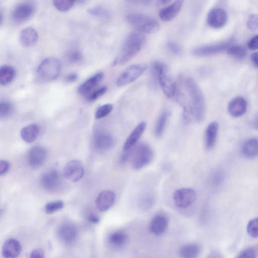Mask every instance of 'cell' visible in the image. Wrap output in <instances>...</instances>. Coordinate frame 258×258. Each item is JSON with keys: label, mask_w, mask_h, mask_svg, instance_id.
Masks as SVG:
<instances>
[{"label": "cell", "mask_w": 258, "mask_h": 258, "mask_svg": "<svg viewBox=\"0 0 258 258\" xmlns=\"http://www.w3.org/2000/svg\"><path fill=\"white\" fill-rule=\"evenodd\" d=\"M62 71V64L59 60L49 57L44 60L37 69V73L45 81H52L57 80Z\"/></svg>", "instance_id": "cell-5"}, {"label": "cell", "mask_w": 258, "mask_h": 258, "mask_svg": "<svg viewBox=\"0 0 258 258\" xmlns=\"http://www.w3.org/2000/svg\"><path fill=\"white\" fill-rule=\"evenodd\" d=\"M170 115V112L167 110L163 111L160 115L154 130L155 135L158 138H161L163 134Z\"/></svg>", "instance_id": "cell-31"}, {"label": "cell", "mask_w": 258, "mask_h": 258, "mask_svg": "<svg viewBox=\"0 0 258 258\" xmlns=\"http://www.w3.org/2000/svg\"><path fill=\"white\" fill-rule=\"evenodd\" d=\"M207 20L211 28L221 29L226 25L228 20V16L224 9L214 8L209 13Z\"/></svg>", "instance_id": "cell-12"}, {"label": "cell", "mask_w": 258, "mask_h": 258, "mask_svg": "<svg viewBox=\"0 0 258 258\" xmlns=\"http://www.w3.org/2000/svg\"><path fill=\"white\" fill-rule=\"evenodd\" d=\"M258 37L257 35L254 36L248 42V46L252 50H257L258 48Z\"/></svg>", "instance_id": "cell-47"}, {"label": "cell", "mask_w": 258, "mask_h": 258, "mask_svg": "<svg viewBox=\"0 0 258 258\" xmlns=\"http://www.w3.org/2000/svg\"><path fill=\"white\" fill-rule=\"evenodd\" d=\"M227 52L230 56L239 60L243 59L247 55L246 49L239 45H231L227 49Z\"/></svg>", "instance_id": "cell-33"}, {"label": "cell", "mask_w": 258, "mask_h": 258, "mask_svg": "<svg viewBox=\"0 0 258 258\" xmlns=\"http://www.w3.org/2000/svg\"><path fill=\"white\" fill-rule=\"evenodd\" d=\"M94 141L96 149L101 152L110 150L114 144L113 137L110 134L101 130L95 132Z\"/></svg>", "instance_id": "cell-14"}, {"label": "cell", "mask_w": 258, "mask_h": 258, "mask_svg": "<svg viewBox=\"0 0 258 258\" xmlns=\"http://www.w3.org/2000/svg\"><path fill=\"white\" fill-rule=\"evenodd\" d=\"M154 153L152 148L146 144H141L132 151L131 162L136 171L143 169L153 161Z\"/></svg>", "instance_id": "cell-6"}, {"label": "cell", "mask_w": 258, "mask_h": 258, "mask_svg": "<svg viewBox=\"0 0 258 258\" xmlns=\"http://www.w3.org/2000/svg\"><path fill=\"white\" fill-rule=\"evenodd\" d=\"M233 40L217 44L203 46L194 49L192 53L199 57L209 56L223 52L227 49L233 43Z\"/></svg>", "instance_id": "cell-10"}, {"label": "cell", "mask_w": 258, "mask_h": 258, "mask_svg": "<svg viewBox=\"0 0 258 258\" xmlns=\"http://www.w3.org/2000/svg\"><path fill=\"white\" fill-rule=\"evenodd\" d=\"M242 152L243 156L248 159L256 158L258 154L257 138H252L245 142L242 147Z\"/></svg>", "instance_id": "cell-28"}, {"label": "cell", "mask_w": 258, "mask_h": 258, "mask_svg": "<svg viewBox=\"0 0 258 258\" xmlns=\"http://www.w3.org/2000/svg\"><path fill=\"white\" fill-rule=\"evenodd\" d=\"M79 76L76 73L69 74L66 77V81L69 83H72L78 80Z\"/></svg>", "instance_id": "cell-49"}, {"label": "cell", "mask_w": 258, "mask_h": 258, "mask_svg": "<svg viewBox=\"0 0 258 258\" xmlns=\"http://www.w3.org/2000/svg\"><path fill=\"white\" fill-rule=\"evenodd\" d=\"M67 59L71 63H79L82 60L83 55L80 50L73 49L70 50L67 53Z\"/></svg>", "instance_id": "cell-38"}, {"label": "cell", "mask_w": 258, "mask_h": 258, "mask_svg": "<svg viewBox=\"0 0 258 258\" xmlns=\"http://www.w3.org/2000/svg\"><path fill=\"white\" fill-rule=\"evenodd\" d=\"M88 221L90 223L97 224L99 222V218L94 213H90L88 216Z\"/></svg>", "instance_id": "cell-50"}, {"label": "cell", "mask_w": 258, "mask_h": 258, "mask_svg": "<svg viewBox=\"0 0 258 258\" xmlns=\"http://www.w3.org/2000/svg\"><path fill=\"white\" fill-rule=\"evenodd\" d=\"M74 1L71 0H63V1H54L55 7L61 12H67L70 10L74 5Z\"/></svg>", "instance_id": "cell-36"}, {"label": "cell", "mask_w": 258, "mask_h": 258, "mask_svg": "<svg viewBox=\"0 0 258 258\" xmlns=\"http://www.w3.org/2000/svg\"><path fill=\"white\" fill-rule=\"evenodd\" d=\"M125 18L129 24L141 33H154L160 29V23L156 19L143 14H130Z\"/></svg>", "instance_id": "cell-4"}, {"label": "cell", "mask_w": 258, "mask_h": 258, "mask_svg": "<svg viewBox=\"0 0 258 258\" xmlns=\"http://www.w3.org/2000/svg\"><path fill=\"white\" fill-rule=\"evenodd\" d=\"M237 258H257V253L253 248H248L242 252Z\"/></svg>", "instance_id": "cell-43"}, {"label": "cell", "mask_w": 258, "mask_h": 258, "mask_svg": "<svg viewBox=\"0 0 258 258\" xmlns=\"http://www.w3.org/2000/svg\"><path fill=\"white\" fill-rule=\"evenodd\" d=\"M184 85L190 97V107L193 117L197 122H202L205 115V101L201 90L196 82L191 78L184 81Z\"/></svg>", "instance_id": "cell-2"}, {"label": "cell", "mask_w": 258, "mask_h": 258, "mask_svg": "<svg viewBox=\"0 0 258 258\" xmlns=\"http://www.w3.org/2000/svg\"><path fill=\"white\" fill-rule=\"evenodd\" d=\"M184 1H176L170 5L161 10L159 14L160 18L164 22H169L174 19L181 10Z\"/></svg>", "instance_id": "cell-20"}, {"label": "cell", "mask_w": 258, "mask_h": 258, "mask_svg": "<svg viewBox=\"0 0 258 258\" xmlns=\"http://www.w3.org/2000/svg\"><path fill=\"white\" fill-rule=\"evenodd\" d=\"M197 199L195 191L191 188H182L176 190L173 195V199L177 207L186 209L194 203Z\"/></svg>", "instance_id": "cell-8"}, {"label": "cell", "mask_w": 258, "mask_h": 258, "mask_svg": "<svg viewBox=\"0 0 258 258\" xmlns=\"http://www.w3.org/2000/svg\"><path fill=\"white\" fill-rule=\"evenodd\" d=\"M63 184V179L60 172L56 169L46 172L41 178V185L43 189L49 192L58 191Z\"/></svg>", "instance_id": "cell-9"}, {"label": "cell", "mask_w": 258, "mask_h": 258, "mask_svg": "<svg viewBox=\"0 0 258 258\" xmlns=\"http://www.w3.org/2000/svg\"><path fill=\"white\" fill-rule=\"evenodd\" d=\"M132 151V149L125 151L123 150L120 159V161L122 163H126L131 158Z\"/></svg>", "instance_id": "cell-46"}, {"label": "cell", "mask_w": 258, "mask_h": 258, "mask_svg": "<svg viewBox=\"0 0 258 258\" xmlns=\"http://www.w3.org/2000/svg\"><path fill=\"white\" fill-rule=\"evenodd\" d=\"M155 197L152 193L146 192L140 196L138 200V206L142 210H148L154 204Z\"/></svg>", "instance_id": "cell-32"}, {"label": "cell", "mask_w": 258, "mask_h": 258, "mask_svg": "<svg viewBox=\"0 0 258 258\" xmlns=\"http://www.w3.org/2000/svg\"><path fill=\"white\" fill-rule=\"evenodd\" d=\"M107 91V87L103 86L90 94L87 97L89 101H94L105 95Z\"/></svg>", "instance_id": "cell-41"}, {"label": "cell", "mask_w": 258, "mask_h": 258, "mask_svg": "<svg viewBox=\"0 0 258 258\" xmlns=\"http://www.w3.org/2000/svg\"><path fill=\"white\" fill-rule=\"evenodd\" d=\"M160 3H162V4H168L169 3H170V1H166V0H163V1H161Z\"/></svg>", "instance_id": "cell-53"}, {"label": "cell", "mask_w": 258, "mask_h": 258, "mask_svg": "<svg viewBox=\"0 0 258 258\" xmlns=\"http://www.w3.org/2000/svg\"><path fill=\"white\" fill-rule=\"evenodd\" d=\"M88 13L93 16L100 17H107L110 15V11L107 9L99 6L90 8Z\"/></svg>", "instance_id": "cell-35"}, {"label": "cell", "mask_w": 258, "mask_h": 258, "mask_svg": "<svg viewBox=\"0 0 258 258\" xmlns=\"http://www.w3.org/2000/svg\"><path fill=\"white\" fill-rule=\"evenodd\" d=\"M64 207V202L62 200H57L47 203L45 210L47 214H51L62 210Z\"/></svg>", "instance_id": "cell-34"}, {"label": "cell", "mask_w": 258, "mask_h": 258, "mask_svg": "<svg viewBox=\"0 0 258 258\" xmlns=\"http://www.w3.org/2000/svg\"><path fill=\"white\" fill-rule=\"evenodd\" d=\"M16 72L15 68L10 65L0 67V85L10 84L15 79Z\"/></svg>", "instance_id": "cell-29"}, {"label": "cell", "mask_w": 258, "mask_h": 258, "mask_svg": "<svg viewBox=\"0 0 258 258\" xmlns=\"http://www.w3.org/2000/svg\"><path fill=\"white\" fill-rule=\"evenodd\" d=\"M201 251V247L199 244L193 242L189 243L180 248L179 256L180 258H197Z\"/></svg>", "instance_id": "cell-26"}, {"label": "cell", "mask_w": 258, "mask_h": 258, "mask_svg": "<svg viewBox=\"0 0 258 258\" xmlns=\"http://www.w3.org/2000/svg\"><path fill=\"white\" fill-rule=\"evenodd\" d=\"M147 69L145 64H134L127 68L120 75L117 81L118 87H122L130 84L143 75Z\"/></svg>", "instance_id": "cell-7"}, {"label": "cell", "mask_w": 258, "mask_h": 258, "mask_svg": "<svg viewBox=\"0 0 258 258\" xmlns=\"http://www.w3.org/2000/svg\"><path fill=\"white\" fill-rule=\"evenodd\" d=\"M169 218L163 214H158L152 219L149 226L151 233L156 236L163 235L168 227Z\"/></svg>", "instance_id": "cell-18"}, {"label": "cell", "mask_w": 258, "mask_h": 258, "mask_svg": "<svg viewBox=\"0 0 258 258\" xmlns=\"http://www.w3.org/2000/svg\"><path fill=\"white\" fill-rule=\"evenodd\" d=\"M21 251L20 242L15 239L5 241L2 248V255L5 258H16Z\"/></svg>", "instance_id": "cell-22"}, {"label": "cell", "mask_w": 258, "mask_h": 258, "mask_svg": "<svg viewBox=\"0 0 258 258\" xmlns=\"http://www.w3.org/2000/svg\"><path fill=\"white\" fill-rule=\"evenodd\" d=\"M258 16L254 15L251 16L247 21V27L252 32H255L258 30Z\"/></svg>", "instance_id": "cell-42"}, {"label": "cell", "mask_w": 258, "mask_h": 258, "mask_svg": "<svg viewBox=\"0 0 258 258\" xmlns=\"http://www.w3.org/2000/svg\"><path fill=\"white\" fill-rule=\"evenodd\" d=\"M12 111V106L10 102L5 101H0V118L8 117Z\"/></svg>", "instance_id": "cell-40"}, {"label": "cell", "mask_w": 258, "mask_h": 258, "mask_svg": "<svg viewBox=\"0 0 258 258\" xmlns=\"http://www.w3.org/2000/svg\"><path fill=\"white\" fill-rule=\"evenodd\" d=\"M48 157L47 149L41 146H36L32 148L28 155V162L32 168H38L46 161Z\"/></svg>", "instance_id": "cell-13"}, {"label": "cell", "mask_w": 258, "mask_h": 258, "mask_svg": "<svg viewBox=\"0 0 258 258\" xmlns=\"http://www.w3.org/2000/svg\"><path fill=\"white\" fill-rule=\"evenodd\" d=\"M79 232L76 227L69 223L61 225L58 230L59 239L64 243L70 244L74 243L78 237Z\"/></svg>", "instance_id": "cell-16"}, {"label": "cell", "mask_w": 258, "mask_h": 258, "mask_svg": "<svg viewBox=\"0 0 258 258\" xmlns=\"http://www.w3.org/2000/svg\"><path fill=\"white\" fill-rule=\"evenodd\" d=\"M152 73L158 80L162 92L169 98H174L177 91V85L169 74L168 68L160 62H154L151 67Z\"/></svg>", "instance_id": "cell-3"}, {"label": "cell", "mask_w": 258, "mask_h": 258, "mask_svg": "<svg viewBox=\"0 0 258 258\" xmlns=\"http://www.w3.org/2000/svg\"><path fill=\"white\" fill-rule=\"evenodd\" d=\"M40 132L39 126L36 124H31L22 129L21 136L26 143L32 144L36 139Z\"/></svg>", "instance_id": "cell-27"}, {"label": "cell", "mask_w": 258, "mask_h": 258, "mask_svg": "<svg viewBox=\"0 0 258 258\" xmlns=\"http://www.w3.org/2000/svg\"><path fill=\"white\" fill-rule=\"evenodd\" d=\"M248 234L251 237L257 238L258 237V219L255 218L251 220L247 225Z\"/></svg>", "instance_id": "cell-39"}, {"label": "cell", "mask_w": 258, "mask_h": 258, "mask_svg": "<svg viewBox=\"0 0 258 258\" xmlns=\"http://www.w3.org/2000/svg\"><path fill=\"white\" fill-rule=\"evenodd\" d=\"M146 123H140L134 129L132 132L126 139L123 145V150L131 149L137 144L138 141L143 135L146 128Z\"/></svg>", "instance_id": "cell-23"}, {"label": "cell", "mask_w": 258, "mask_h": 258, "mask_svg": "<svg viewBox=\"0 0 258 258\" xmlns=\"http://www.w3.org/2000/svg\"><path fill=\"white\" fill-rule=\"evenodd\" d=\"M35 10V7L32 4H21L17 6L13 11L12 18L17 23L24 22L32 17Z\"/></svg>", "instance_id": "cell-15"}, {"label": "cell", "mask_w": 258, "mask_h": 258, "mask_svg": "<svg viewBox=\"0 0 258 258\" xmlns=\"http://www.w3.org/2000/svg\"><path fill=\"white\" fill-rule=\"evenodd\" d=\"M247 102L242 97H237L232 99L228 106L229 114L235 118L241 117L246 112Z\"/></svg>", "instance_id": "cell-21"}, {"label": "cell", "mask_w": 258, "mask_h": 258, "mask_svg": "<svg viewBox=\"0 0 258 258\" xmlns=\"http://www.w3.org/2000/svg\"><path fill=\"white\" fill-rule=\"evenodd\" d=\"M63 177L72 182L79 181L84 176V170L81 161L73 160L69 161L64 167Z\"/></svg>", "instance_id": "cell-11"}, {"label": "cell", "mask_w": 258, "mask_h": 258, "mask_svg": "<svg viewBox=\"0 0 258 258\" xmlns=\"http://www.w3.org/2000/svg\"><path fill=\"white\" fill-rule=\"evenodd\" d=\"M115 199V195L113 191L105 190L101 192L96 201L97 209L101 212L108 211L112 207Z\"/></svg>", "instance_id": "cell-19"}, {"label": "cell", "mask_w": 258, "mask_h": 258, "mask_svg": "<svg viewBox=\"0 0 258 258\" xmlns=\"http://www.w3.org/2000/svg\"><path fill=\"white\" fill-rule=\"evenodd\" d=\"M128 239V236L125 231L118 230L114 231L110 235L109 242L113 247L119 249L125 246Z\"/></svg>", "instance_id": "cell-30"}, {"label": "cell", "mask_w": 258, "mask_h": 258, "mask_svg": "<svg viewBox=\"0 0 258 258\" xmlns=\"http://www.w3.org/2000/svg\"><path fill=\"white\" fill-rule=\"evenodd\" d=\"M104 77V74L102 72L97 73L81 84L77 89V92L81 96L87 97L101 82Z\"/></svg>", "instance_id": "cell-17"}, {"label": "cell", "mask_w": 258, "mask_h": 258, "mask_svg": "<svg viewBox=\"0 0 258 258\" xmlns=\"http://www.w3.org/2000/svg\"><path fill=\"white\" fill-rule=\"evenodd\" d=\"M219 124L216 122L210 124L206 128L205 132V146L211 150L214 146L218 134Z\"/></svg>", "instance_id": "cell-25"}, {"label": "cell", "mask_w": 258, "mask_h": 258, "mask_svg": "<svg viewBox=\"0 0 258 258\" xmlns=\"http://www.w3.org/2000/svg\"><path fill=\"white\" fill-rule=\"evenodd\" d=\"M167 48H168L172 53L176 55H179L181 53V48L176 43L170 41L167 44Z\"/></svg>", "instance_id": "cell-44"}, {"label": "cell", "mask_w": 258, "mask_h": 258, "mask_svg": "<svg viewBox=\"0 0 258 258\" xmlns=\"http://www.w3.org/2000/svg\"><path fill=\"white\" fill-rule=\"evenodd\" d=\"M251 59L254 65L258 67V53L257 52L252 54Z\"/></svg>", "instance_id": "cell-51"}, {"label": "cell", "mask_w": 258, "mask_h": 258, "mask_svg": "<svg viewBox=\"0 0 258 258\" xmlns=\"http://www.w3.org/2000/svg\"><path fill=\"white\" fill-rule=\"evenodd\" d=\"M38 39L36 31L32 28H28L23 30L19 35V42L21 46L25 48L34 46Z\"/></svg>", "instance_id": "cell-24"}, {"label": "cell", "mask_w": 258, "mask_h": 258, "mask_svg": "<svg viewBox=\"0 0 258 258\" xmlns=\"http://www.w3.org/2000/svg\"><path fill=\"white\" fill-rule=\"evenodd\" d=\"M3 20V16L1 12H0V24H1Z\"/></svg>", "instance_id": "cell-52"}, {"label": "cell", "mask_w": 258, "mask_h": 258, "mask_svg": "<svg viewBox=\"0 0 258 258\" xmlns=\"http://www.w3.org/2000/svg\"><path fill=\"white\" fill-rule=\"evenodd\" d=\"M10 168L9 162L6 161H0V176L6 174Z\"/></svg>", "instance_id": "cell-45"}, {"label": "cell", "mask_w": 258, "mask_h": 258, "mask_svg": "<svg viewBox=\"0 0 258 258\" xmlns=\"http://www.w3.org/2000/svg\"><path fill=\"white\" fill-rule=\"evenodd\" d=\"M113 108V105L110 104L101 106L96 113V118L99 120L106 118L112 112Z\"/></svg>", "instance_id": "cell-37"}, {"label": "cell", "mask_w": 258, "mask_h": 258, "mask_svg": "<svg viewBox=\"0 0 258 258\" xmlns=\"http://www.w3.org/2000/svg\"><path fill=\"white\" fill-rule=\"evenodd\" d=\"M145 36L138 32L129 34L113 62V66L123 65L134 58L144 46Z\"/></svg>", "instance_id": "cell-1"}, {"label": "cell", "mask_w": 258, "mask_h": 258, "mask_svg": "<svg viewBox=\"0 0 258 258\" xmlns=\"http://www.w3.org/2000/svg\"><path fill=\"white\" fill-rule=\"evenodd\" d=\"M30 258H45L44 252L40 249L34 250L31 253Z\"/></svg>", "instance_id": "cell-48"}]
</instances>
